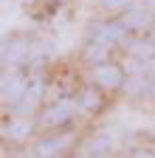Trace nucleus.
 Instances as JSON below:
<instances>
[{"label": "nucleus", "mask_w": 155, "mask_h": 158, "mask_svg": "<svg viewBox=\"0 0 155 158\" xmlns=\"http://www.w3.org/2000/svg\"><path fill=\"white\" fill-rule=\"evenodd\" d=\"M127 82V73L116 65V62H102V65H93V85L102 88L104 93L113 90H121Z\"/></svg>", "instance_id": "obj_1"}, {"label": "nucleus", "mask_w": 155, "mask_h": 158, "mask_svg": "<svg viewBox=\"0 0 155 158\" xmlns=\"http://www.w3.org/2000/svg\"><path fill=\"white\" fill-rule=\"evenodd\" d=\"M68 147H71V135H45L40 141H34L31 152L37 158H59L68 152Z\"/></svg>", "instance_id": "obj_4"}, {"label": "nucleus", "mask_w": 155, "mask_h": 158, "mask_svg": "<svg viewBox=\"0 0 155 158\" xmlns=\"http://www.w3.org/2000/svg\"><path fill=\"white\" fill-rule=\"evenodd\" d=\"M31 51H34V48L26 43L23 37H11V40H6V43H3V62H6V65H9V62H11V65H20L26 56H31Z\"/></svg>", "instance_id": "obj_8"}, {"label": "nucleus", "mask_w": 155, "mask_h": 158, "mask_svg": "<svg viewBox=\"0 0 155 158\" xmlns=\"http://www.w3.org/2000/svg\"><path fill=\"white\" fill-rule=\"evenodd\" d=\"M121 23L133 34H149L155 28V11H149L147 6H130L121 14Z\"/></svg>", "instance_id": "obj_2"}, {"label": "nucleus", "mask_w": 155, "mask_h": 158, "mask_svg": "<svg viewBox=\"0 0 155 158\" xmlns=\"http://www.w3.org/2000/svg\"><path fill=\"white\" fill-rule=\"evenodd\" d=\"M76 107H79L82 113H88V116L99 113V110L104 107V90H102V88H96V85L79 90V96H76Z\"/></svg>", "instance_id": "obj_7"}, {"label": "nucleus", "mask_w": 155, "mask_h": 158, "mask_svg": "<svg viewBox=\"0 0 155 158\" xmlns=\"http://www.w3.org/2000/svg\"><path fill=\"white\" fill-rule=\"evenodd\" d=\"M127 40V26L121 20H110V23H102L93 28V40L90 43H102V45H119Z\"/></svg>", "instance_id": "obj_5"}, {"label": "nucleus", "mask_w": 155, "mask_h": 158, "mask_svg": "<svg viewBox=\"0 0 155 158\" xmlns=\"http://www.w3.org/2000/svg\"><path fill=\"white\" fill-rule=\"evenodd\" d=\"M73 110H79L76 107V102H68V99H59V102H54L45 107V113L40 116V124L54 130V127H65L71 118H73Z\"/></svg>", "instance_id": "obj_3"}, {"label": "nucleus", "mask_w": 155, "mask_h": 158, "mask_svg": "<svg viewBox=\"0 0 155 158\" xmlns=\"http://www.w3.org/2000/svg\"><path fill=\"white\" fill-rule=\"evenodd\" d=\"M102 6H104V9H124L127 0H102Z\"/></svg>", "instance_id": "obj_14"}, {"label": "nucleus", "mask_w": 155, "mask_h": 158, "mask_svg": "<svg viewBox=\"0 0 155 158\" xmlns=\"http://www.w3.org/2000/svg\"><path fill=\"white\" fill-rule=\"evenodd\" d=\"M113 150V135L110 133H96L90 141H88V155L90 158H102Z\"/></svg>", "instance_id": "obj_10"}, {"label": "nucleus", "mask_w": 155, "mask_h": 158, "mask_svg": "<svg viewBox=\"0 0 155 158\" xmlns=\"http://www.w3.org/2000/svg\"><path fill=\"white\" fill-rule=\"evenodd\" d=\"M130 158H155V150H147V147H138V150H133Z\"/></svg>", "instance_id": "obj_13"}, {"label": "nucleus", "mask_w": 155, "mask_h": 158, "mask_svg": "<svg viewBox=\"0 0 155 158\" xmlns=\"http://www.w3.org/2000/svg\"><path fill=\"white\" fill-rule=\"evenodd\" d=\"M28 82H31V79H26L20 71L3 73V102H6V105H9V102H11V105H17V102L26 96Z\"/></svg>", "instance_id": "obj_6"}, {"label": "nucleus", "mask_w": 155, "mask_h": 158, "mask_svg": "<svg viewBox=\"0 0 155 158\" xmlns=\"http://www.w3.org/2000/svg\"><path fill=\"white\" fill-rule=\"evenodd\" d=\"M3 135L11 138V141H26V138L34 135V122L28 116H17V118H11V124L9 122L3 124Z\"/></svg>", "instance_id": "obj_9"}, {"label": "nucleus", "mask_w": 155, "mask_h": 158, "mask_svg": "<svg viewBox=\"0 0 155 158\" xmlns=\"http://www.w3.org/2000/svg\"><path fill=\"white\" fill-rule=\"evenodd\" d=\"M127 51H130L135 59L147 62V59H152V56H155V40H152V37H149V40H135V43H130V45H127Z\"/></svg>", "instance_id": "obj_11"}, {"label": "nucleus", "mask_w": 155, "mask_h": 158, "mask_svg": "<svg viewBox=\"0 0 155 158\" xmlns=\"http://www.w3.org/2000/svg\"><path fill=\"white\" fill-rule=\"evenodd\" d=\"M110 48H113V45H102V43H90V45H88V51H85V56L90 59L93 65H102V62H110V59H107V56H110Z\"/></svg>", "instance_id": "obj_12"}, {"label": "nucleus", "mask_w": 155, "mask_h": 158, "mask_svg": "<svg viewBox=\"0 0 155 158\" xmlns=\"http://www.w3.org/2000/svg\"><path fill=\"white\" fill-rule=\"evenodd\" d=\"M141 6H147L149 11H155V0H141Z\"/></svg>", "instance_id": "obj_16"}, {"label": "nucleus", "mask_w": 155, "mask_h": 158, "mask_svg": "<svg viewBox=\"0 0 155 158\" xmlns=\"http://www.w3.org/2000/svg\"><path fill=\"white\" fill-rule=\"evenodd\" d=\"M147 93L155 96V73H149V82H147Z\"/></svg>", "instance_id": "obj_15"}]
</instances>
